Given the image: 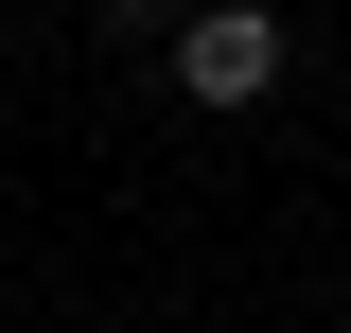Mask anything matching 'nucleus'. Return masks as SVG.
<instances>
[{
  "mask_svg": "<svg viewBox=\"0 0 351 333\" xmlns=\"http://www.w3.org/2000/svg\"><path fill=\"white\" fill-rule=\"evenodd\" d=\"M281 18H263V0H211V18H193V36H176V88H193V106H263V88H281Z\"/></svg>",
  "mask_w": 351,
  "mask_h": 333,
  "instance_id": "nucleus-1",
  "label": "nucleus"
}]
</instances>
